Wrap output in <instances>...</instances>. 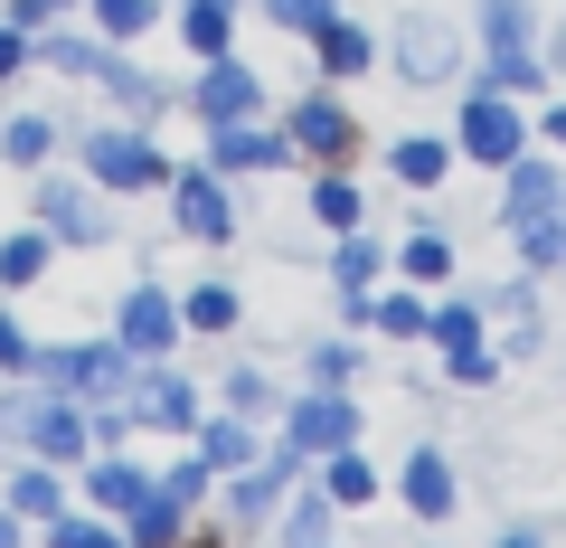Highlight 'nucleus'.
I'll use <instances>...</instances> for the list:
<instances>
[{"mask_svg":"<svg viewBox=\"0 0 566 548\" xmlns=\"http://www.w3.org/2000/svg\"><path fill=\"white\" fill-rule=\"evenodd\" d=\"M472 29H482V76L501 95H547V58H538V10L528 0H472Z\"/></svg>","mask_w":566,"mask_h":548,"instance_id":"f257e3e1","label":"nucleus"},{"mask_svg":"<svg viewBox=\"0 0 566 548\" xmlns=\"http://www.w3.org/2000/svg\"><path fill=\"white\" fill-rule=\"evenodd\" d=\"M76 170L114 199H142V189H170L180 162L151 143V123H95V133H76Z\"/></svg>","mask_w":566,"mask_h":548,"instance_id":"f03ea898","label":"nucleus"},{"mask_svg":"<svg viewBox=\"0 0 566 548\" xmlns=\"http://www.w3.org/2000/svg\"><path fill=\"white\" fill-rule=\"evenodd\" d=\"M29 218H39L66 256H95V246H114V189H95L85 170H39V180H29Z\"/></svg>","mask_w":566,"mask_h":548,"instance_id":"7ed1b4c3","label":"nucleus"},{"mask_svg":"<svg viewBox=\"0 0 566 548\" xmlns=\"http://www.w3.org/2000/svg\"><path fill=\"white\" fill-rule=\"evenodd\" d=\"M293 483H312V454L274 435L255 464H237V473L218 483V520H227V529H274V520H283V492H293Z\"/></svg>","mask_w":566,"mask_h":548,"instance_id":"20e7f679","label":"nucleus"},{"mask_svg":"<svg viewBox=\"0 0 566 548\" xmlns=\"http://www.w3.org/2000/svg\"><path fill=\"white\" fill-rule=\"evenodd\" d=\"M39 387H66V397L85 406H114L123 387H133V350L104 331V341H39V369H29Z\"/></svg>","mask_w":566,"mask_h":548,"instance_id":"39448f33","label":"nucleus"},{"mask_svg":"<svg viewBox=\"0 0 566 548\" xmlns=\"http://www.w3.org/2000/svg\"><path fill=\"white\" fill-rule=\"evenodd\" d=\"M283 143H293V162L322 170V162H359V104L340 95V85H312V95L283 104Z\"/></svg>","mask_w":566,"mask_h":548,"instance_id":"423d86ee","label":"nucleus"},{"mask_svg":"<svg viewBox=\"0 0 566 548\" xmlns=\"http://www.w3.org/2000/svg\"><path fill=\"white\" fill-rule=\"evenodd\" d=\"M453 143H463L472 170H510L528 143H538V123L520 114V95H501V85H472L463 114H453Z\"/></svg>","mask_w":566,"mask_h":548,"instance_id":"0eeeda50","label":"nucleus"},{"mask_svg":"<svg viewBox=\"0 0 566 548\" xmlns=\"http://www.w3.org/2000/svg\"><path fill=\"white\" fill-rule=\"evenodd\" d=\"M20 454H48V464H66V473H76L85 454H95V406H85V397H66V387H39V379H29Z\"/></svg>","mask_w":566,"mask_h":548,"instance_id":"6e6552de","label":"nucleus"},{"mask_svg":"<svg viewBox=\"0 0 566 548\" xmlns=\"http://www.w3.org/2000/svg\"><path fill=\"white\" fill-rule=\"evenodd\" d=\"M123 406H133V426L142 435H189L208 416V387L180 379L170 360H133V387H123Z\"/></svg>","mask_w":566,"mask_h":548,"instance_id":"1a4fd4ad","label":"nucleus"},{"mask_svg":"<svg viewBox=\"0 0 566 548\" xmlns=\"http://www.w3.org/2000/svg\"><path fill=\"white\" fill-rule=\"evenodd\" d=\"M114 341L133 350V360H170V350L189 341V322H180V293H161L151 275H133V285H123V303H114Z\"/></svg>","mask_w":566,"mask_h":548,"instance_id":"9d476101","label":"nucleus"},{"mask_svg":"<svg viewBox=\"0 0 566 548\" xmlns=\"http://www.w3.org/2000/svg\"><path fill=\"white\" fill-rule=\"evenodd\" d=\"M359 397L349 387H322L312 379L303 397H283V445H303V454H340V445H359Z\"/></svg>","mask_w":566,"mask_h":548,"instance_id":"9b49d317","label":"nucleus"},{"mask_svg":"<svg viewBox=\"0 0 566 548\" xmlns=\"http://www.w3.org/2000/svg\"><path fill=\"white\" fill-rule=\"evenodd\" d=\"M387 58H397V76L416 85V95H434V85H453L463 76V39H453L434 10H406L397 20V39H387Z\"/></svg>","mask_w":566,"mask_h":548,"instance_id":"f8f14e48","label":"nucleus"},{"mask_svg":"<svg viewBox=\"0 0 566 548\" xmlns=\"http://www.w3.org/2000/svg\"><path fill=\"white\" fill-rule=\"evenodd\" d=\"M170 227L189 246H237V199H227V170H170Z\"/></svg>","mask_w":566,"mask_h":548,"instance_id":"ddd939ff","label":"nucleus"},{"mask_svg":"<svg viewBox=\"0 0 566 548\" xmlns=\"http://www.w3.org/2000/svg\"><path fill=\"white\" fill-rule=\"evenodd\" d=\"M180 104L208 123V133H218V123H255V114H264V76L227 48V58H199V85H189Z\"/></svg>","mask_w":566,"mask_h":548,"instance_id":"4468645a","label":"nucleus"},{"mask_svg":"<svg viewBox=\"0 0 566 548\" xmlns=\"http://www.w3.org/2000/svg\"><path fill=\"white\" fill-rule=\"evenodd\" d=\"M557 208H566V152H538V143H528L520 162L501 170V227L557 218Z\"/></svg>","mask_w":566,"mask_h":548,"instance_id":"2eb2a0df","label":"nucleus"},{"mask_svg":"<svg viewBox=\"0 0 566 548\" xmlns=\"http://www.w3.org/2000/svg\"><path fill=\"white\" fill-rule=\"evenodd\" d=\"M208 170H227V180H255V170H293V143H283V123H218L208 133Z\"/></svg>","mask_w":566,"mask_h":548,"instance_id":"dca6fc26","label":"nucleus"},{"mask_svg":"<svg viewBox=\"0 0 566 548\" xmlns=\"http://www.w3.org/2000/svg\"><path fill=\"white\" fill-rule=\"evenodd\" d=\"M76 483H85V502H95V510H114V520H123V510H142L151 492H161V473L133 464L123 445H95V454L76 464Z\"/></svg>","mask_w":566,"mask_h":548,"instance_id":"f3484780","label":"nucleus"},{"mask_svg":"<svg viewBox=\"0 0 566 548\" xmlns=\"http://www.w3.org/2000/svg\"><path fill=\"white\" fill-rule=\"evenodd\" d=\"M397 502L416 510V520H453V502H463V483H453V454L444 445H416L397 464Z\"/></svg>","mask_w":566,"mask_h":548,"instance_id":"a211bd4d","label":"nucleus"},{"mask_svg":"<svg viewBox=\"0 0 566 548\" xmlns=\"http://www.w3.org/2000/svg\"><path fill=\"white\" fill-rule=\"evenodd\" d=\"M95 85H104V104H114L123 123H161L170 104H180V85H161L151 66H133V58H123V48L104 58V76H95Z\"/></svg>","mask_w":566,"mask_h":548,"instance_id":"6ab92c4d","label":"nucleus"},{"mask_svg":"<svg viewBox=\"0 0 566 548\" xmlns=\"http://www.w3.org/2000/svg\"><path fill=\"white\" fill-rule=\"evenodd\" d=\"M312 58H322V76H331V85H359L368 66H378V39H368L349 10H331V20L312 29Z\"/></svg>","mask_w":566,"mask_h":548,"instance_id":"aec40b11","label":"nucleus"},{"mask_svg":"<svg viewBox=\"0 0 566 548\" xmlns=\"http://www.w3.org/2000/svg\"><path fill=\"white\" fill-rule=\"evenodd\" d=\"M0 502L20 510L29 529H48L66 510V464H48V454H20V464H10V492H0Z\"/></svg>","mask_w":566,"mask_h":548,"instance_id":"412c9836","label":"nucleus"},{"mask_svg":"<svg viewBox=\"0 0 566 548\" xmlns=\"http://www.w3.org/2000/svg\"><path fill=\"white\" fill-rule=\"evenodd\" d=\"M104 58H114V39H95V29H57L48 20L39 39H29V66H48V76H104Z\"/></svg>","mask_w":566,"mask_h":548,"instance_id":"4be33fe9","label":"nucleus"},{"mask_svg":"<svg viewBox=\"0 0 566 548\" xmlns=\"http://www.w3.org/2000/svg\"><path fill=\"white\" fill-rule=\"evenodd\" d=\"M312 227H322V237L368 227V189L349 180V162H322V170H312Z\"/></svg>","mask_w":566,"mask_h":548,"instance_id":"5701e85b","label":"nucleus"},{"mask_svg":"<svg viewBox=\"0 0 566 548\" xmlns=\"http://www.w3.org/2000/svg\"><path fill=\"white\" fill-rule=\"evenodd\" d=\"M387 275H397V256H387V246H368V227H349V237H331V285H340V303H359V293H378Z\"/></svg>","mask_w":566,"mask_h":548,"instance_id":"b1692460","label":"nucleus"},{"mask_svg":"<svg viewBox=\"0 0 566 548\" xmlns=\"http://www.w3.org/2000/svg\"><path fill=\"white\" fill-rule=\"evenodd\" d=\"M453 162H463V143H453V133H406V143H387V170H397L406 189H444Z\"/></svg>","mask_w":566,"mask_h":548,"instance_id":"393cba45","label":"nucleus"},{"mask_svg":"<svg viewBox=\"0 0 566 548\" xmlns=\"http://www.w3.org/2000/svg\"><path fill=\"white\" fill-rule=\"evenodd\" d=\"M189 445H199L208 473L227 483L237 464H255V454H264V435H255V416H227V406H218V416H199V426H189Z\"/></svg>","mask_w":566,"mask_h":548,"instance_id":"a878e982","label":"nucleus"},{"mask_svg":"<svg viewBox=\"0 0 566 548\" xmlns=\"http://www.w3.org/2000/svg\"><path fill=\"white\" fill-rule=\"evenodd\" d=\"M57 256H66V246L48 237L39 218H29V227H10V237H0V293H29V285H48V265H57Z\"/></svg>","mask_w":566,"mask_h":548,"instance_id":"bb28decb","label":"nucleus"},{"mask_svg":"<svg viewBox=\"0 0 566 548\" xmlns=\"http://www.w3.org/2000/svg\"><path fill=\"white\" fill-rule=\"evenodd\" d=\"M387 256H397V275H406V285H424V293H434V285L453 275V237H444L434 218H416L397 246H387Z\"/></svg>","mask_w":566,"mask_h":548,"instance_id":"cd10ccee","label":"nucleus"},{"mask_svg":"<svg viewBox=\"0 0 566 548\" xmlns=\"http://www.w3.org/2000/svg\"><path fill=\"white\" fill-rule=\"evenodd\" d=\"M424 322H434V293L424 285H387V293H368V331H387V341H424Z\"/></svg>","mask_w":566,"mask_h":548,"instance_id":"c85d7f7f","label":"nucleus"},{"mask_svg":"<svg viewBox=\"0 0 566 548\" xmlns=\"http://www.w3.org/2000/svg\"><path fill=\"white\" fill-rule=\"evenodd\" d=\"M312 483H322L340 510H368V502H378V464H368L359 445H340V454H312Z\"/></svg>","mask_w":566,"mask_h":548,"instance_id":"c756f323","label":"nucleus"},{"mask_svg":"<svg viewBox=\"0 0 566 548\" xmlns=\"http://www.w3.org/2000/svg\"><path fill=\"white\" fill-rule=\"evenodd\" d=\"M180 322L199 331V341H227V331L245 322V293L227 285V275H208V285H189V293H180Z\"/></svg>","mask_w":566,"mask_h":548,"instance_id":"7c9ffc66","label":"nucleus"},{"mask_svg":"<svg viewBox=\"0 0 566 548\" xmlns=\"http://www.w3.org/2000/svg\"><path fill=\"white\" fill-rule=\"evenodd\" d=\"M57 143H66L57 114H10V123H0V162H10V170H48Z\"/></svg>","mask_w":566,"mask_h":548,"instance_id":"2f4dec72","label":"nucleus"},{"mask_svg":"<svg viewBox=\"0 0 566 548\" xmlns=\"http://www.w3.org/2000/svg\"><path fill=\"white\" fill-rule=\"evenodd\" d=\"M510 237V256L528 265V275H566V208L557 218H528V227H501Z\"/></svg>","mask_w":566,"mask_h":548,"instance_id":"473e14b6","label":"nucleus"},{"mask_svg":"<svg viewBox=\"0 0 566 548\" xmlns=\"http://www.w3.org/2000/svg\"><path fill=\"white\" fill-rule=\"evenodd\" d=\"M331 529H340V502H331V492H303V483L283 492V539L293 548H322Z\"/></svg>","mask_w":566,"mask_h":548,"instance_id":"72a5a7b5","label":"nucleus"},{"mask_svg":"<svg viewBox=\"0 0 566 548\" xmlns=\"http://www.w3.org/2000/svg\"><path fill=\"white\" fill-rule=\"evenodd\" d=\"M218 406H227V416H255V426H264V416H283V387H274V369H255V360H245V369H227Z\"/></svg>","mask_w":566,"mask_h":548,"instance_id":"f704fd0d","label":"nucleus"},{"mask_svg":"<svg viewBox=\"0 0 566 548\" xmlns=\"http://www.w3.org/2000/svg\"><path fill=\"white\" fill-rule=\"evenodd\" d=\"M123 539H133V548H170V539H189V502L151 492L142 510H123Z\"/></svg>","mask_w":566,"mask_h":548,"instance_id":"c9c22d12","label":"nucleus"},{"mask_svg":"<svg viewBox=\"0 0 566 548\" xmlns=\"http://www.w3.org/2000/svg\"><path fill=\"white\" fill-rule=\"evenodd\" d=\"M482 322H491V303L444 293V303H434V322H424V341H434V350H472V341H482Z\"/></svg>","mask_w":566,"mask_h":548,"instance_id":"e433bc0d","label":"nucleus"},{"mask_svg":"<svg viewBox=\"0 0 566 548\" xmlns=\"http://www.w3.org/2000/svg\"><path fill=\"white\" fill-rule=\"evenodd\" d=\"M85 20H95V39H114V48H133L142 29L161 20V0H85Z\"/></svg>","mask_w":566,"mask_h":548,"instance_id":"4c0bfd02","label":"nucleus"},{"mask_svg":"<svg viewBox=\"0 0 566 548\" xmlns=\"http://www.w3.org/2000/svg\"><path fill=\"white\" fill-rule=\"evenodd\" d=\"M114 539H123L114 510H57L48 520V548H114Z\"/></svg>","mask_w":566,"mask_h":548,"instance_id":"58836bf2","label":"nucleus"},{"mask_svg":"<svg viewBox=\"0 0 566 548\" xmlns=\"http://www.w3.org/2000/svg\"><path fill=\"white\" fill-rule=\"evenodd\" d=\"M303 379H322V387H349V379H359V341H349V331L312 341V350H303Z\"/></svg>","mask_w":566,"mask_h":548,"instance_id":"ea45409f","label":"nucleus"},{"mask_svg":"<svg viewBox=\"0 0 566 548\" xmlns=\"http://www.w3.org/2000/svg\"><path fill=\"white\" fill-rule=\"evenodd\" d=\"M482 303H491V322H538V275L520 265V275H501V285L482 293Z\"/></svg>","mask_w":566,"mask_h":548,"instance_id":"a19ab883","label":"nucleus"},{"mask_svg":"<svg viewBox=\"0 0 566 548\" xmlns=\"http://www.w3.org/2000/svg\"><path fill=\"white\" fill-rule=\"evenodd\" d=\"M208 483H218V473H208V454H199V445H189L180 464H161V492H170V502H189V510L208 502Z\"/></svg>","mask_w":566,"mask_h":548,"instance_id":"79ce46f5","label":"nucleus"},{"mask_svg":"<svg viewBox=\"0 0 566 548\" xmlns=\"http://www.w3.org/2000/svg\"><path fill=\"white\" fill-rule=\"evenodd\" d=\"M331 10H340V0H264V20H274L283 39H312V29H322Z\"/></svg>","mask_w":566,"mask_h":548,"instance_id":"37998d69","label":"nucleus"},{"mask_svg":"<svg viewBox=\"0 0 566 548\" xmlns=\"http://www.w3.org/2000/svg\"><path fill=\"white\" fill-rule=\"evenodd\" d=\"M444 379H453V387H491V379H501V350H491V341L444 350Z\"/></svg>","mask_w":566,"mask_h":548,"instance_id":"c03bdc74","label":"nucleus"},{"mask_svg":"<svg viewBox=\"0 0 566 548\" xmlns=\"http://www.w3.org/2000/svg\"><path fill=\"white\" fill-rule=\"evenodd\" d=\"M29 369H39V341L20 331V312L0 303V379H29Z\"/></svg>","mask_w":566,"mask_h":548,"instance_id":"a18cd8bd","label":"nucleus"},{"mask_svg":"<svg viewBox=\"0 0 566 548\" xmlns=\"http://www.w3.org/2000/svg\"><path fill=\"white\" fill-rule=\"evenodd\" d=\"M0 20H20V29H29V39H39V29H48V20H66V0H10V10H0Z\"/></svg>","mask_w":566,"mask_h":548,"instance_id":"49530a36","label":"nucleus"},{"mask_svg":"<svg viewBox=\"0 0 566 548\" xmlns=\"http://www.w3.org/2000/svg\"><path fill=\"white\" fill-rule=\"evenodd\" d=\"M20 66H29V29H20V20H0V85L20 76Z\"/></svg>","mask_w":566,"mask_h":548,"instance_id":"de8ad7c7","label":"nucleus"},{"mask_svg":"<svg viewBox=\"0 0 566 548\" xmlns=\"http://www.w3.org/2000/svg\"><path fill=\"white\" fill-rule=\"evenodd\" d=\"M538 143H547V152H566V95H557V104L538 114Z\"/></svg>","mask_w":566,"mask_h":548,"instance_id":"09e8293b","label":"nucleus"},{"mask_svg":"<svg viewBox=\"0 0 566 548\" xmlns=\"http://www.w3.org/2000/svg\"><path fill=\"white\" fill-rule=\"evenodd\" d=\"M20 529H29V520H20L10 502H0V548H20Z\"/></svg>","mask_w":566,"mask_h":548,"instance_id":"8fccbe9b","label":"nucleus"},{"mask_svg":"<svg viewBox=\"0 0 566 548\" xmlns=\"http://www.w3.org/2000/svg\"><path fill=\"white\" fill-rule=\"evenodd\" d=\"M66 10H85V0H66Z\"/></svg>","mask_w":566,"mask_h":548,"instance_id":"3c124183","label":"nucleus"}]
</instances>
